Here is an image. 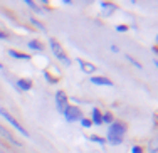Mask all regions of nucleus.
Masks as SVG:
<instances>
[{"mask_svg":"<svg viewBox=\"0 0 158 153\" xmlns=\"http://www.w3.org/2000/svg\"><path fill=\"white\" fill-rule=\"evenodd\" d=\"M126 130H128V126L123 121L111 123L109 128H108V141H109V145L116 147V145L123 143V136L126 135Z\"/></svg>","mask_w":158,"mask_h":153,"instance_id":"nucleus-1","label":"nucleus"},{"mask_svg":"<svg viewBox=\"0 0 158 153\" xmlns=\"http://www.w3.org/2000/svg\"><path fill=\"white\" fill-rule=\"evenodd\" d=\"M49 45H51V51H52V54L56 56L59 61H62L66 66H71V59L67 57L66 54H64V51H62V47H61V44L56 41V39H49Z\"/></svg>","mask_w":158,"mask_h":153,"instance_id":"nucleus-2","label":"nucleus"},{"mask_svg":"<svg viewBox=\"0 0 158 153\" xmlns=\"http://www.w3.org/2000/svg\"><path fill=\"white\" fill-rule=\"evenodd\" d=\"M62 115H64V118H66L67 123H74V121H77V120H81V109H79L77 106H67L62 111Z\"/></svg>","mask_w":158,"mask_h":153,"instance_id":"nucleus-3","label":"nucleus"},{"mask_svg":"<svg viewBox=\"0 0 158 153\" xmlns=\"http://www.w3.org/2000/svg\"><path fill=\"white\" fill-rule=\"evenodd\" d=\"M0 115H2V116H3V118H5V120H7V121H9L10 124H12V126H14V128H15V130H17V131H19V133H22V135H24V136H29V133H27V130H26V128H24V126H22V124H20L19 121H17V120H15V118H14V116H12V115H9V113H7V111H5V109H3V108H0Z\"/></svg>","mask_w":158,"mask_h":153,"instance_id":"nucleus-4","label":"nucleus"},{"mask_svg":"<svg viewBox=\"0 0 158 153\" xmlns=\"http://www.w3.org/2000/svg\"><path fill=\"white\" fill-rule=\"evenodd\" d=\"M56 104H57L59 113H62L64 109L67 108V96H66V92H62V91H57L56 92Z\"/></svg>","mask_w":158,"mask_h":153,"instance_id":"nucleus-5","label":"nucleus"},{"mask_svg":"<svg viewBox=\"0 0 158 153\" xmlns=\"http://www.w3.org/2000/svg\"><path fill=\"white\" fill-rule=\"evenodd\" d=\"M91 83L96 84V86H113V81H109L108 77H103V76L91 77Z\"/></svg>","mask_w":158,"mask_h":153,"instance_id":"nucleus-6","label":"nucleus"},{"mask_svg":"<svg viewBox=\"0 0 158 153\" xmlns=\"http://www.w3.org/2000/svg\"><path fill=\"white\" fill-rule=\"evenodd\" d=\"M91 123L93 124H103V115L98 108H93V115H91Z\"/></svg>","mask_w":158,"mask_h":153,"instance_id":"nucleus-7","label":"nucleus"},{"mask_svg":"<svg viewBox=\"0 0 158 153\" xmlns=\"http://www.w3.org/2000/svg\"><path fill=\"white\" fill-rule=\"evenodd\" d=\"M76 62L79 64V66H81V69L84 71L86 74H91V73H94V69H96V67L93 66V64H89V62H84L82 59H77Z\"/></svg>","mask_w":158,"mask_h":153,"instance_id":"nucleus-8","label":"nucleus"},{"mask_svg":"<svg viewBox=\"0 0 158 153\" xmlns=\"http://www.w3.org/2000/svg\"><path fill=\"white\" fill-rule=\"evenodd\" d=\"M17 88L22 91H30L32 89V81L30 79H19L17 81Z\"/></svg>","mask_w":158,"mask_h":153,"instance_id":"nucleus-9","label":"nucleus"},{"mask_svg":"<svg viewBox=\"0 0 158 153\" xmlns=\"http://www.w3.org/2000/svg\"><path fill=\"white\" fill-rule=\"evenodd\" d=\"M0 135H2V136H3V138H7V140H9V141H10V143H14V145H19V141H17V140H15V138H14V135H12V133H10V131H7V130H5V128H3V126H2V124H0Z\"/></svg>","mask_w":158,"mask_h":153,"instance_id":"nucleus-10","label":"nucleus"},{"mask_svg":"<svg viewBox=\"0 0 158 153\" xmlns=\"http://www.w3.org/2000/svg\"><path fill=\"white\" fill-rule=\"evenodd\" d=\"M101 9H103V14H105V15H111V14L116 10V5L108 3V2H101Z\"/></svg>","mask_w":158,"mask_h":153,"instance_id":"nucleus-11","label":"nucleus"},{"mask_svg":"<svg viewBox=\"0 0 158 153\" xmlns=\"http://www.w3.org/2000/svg\"><path fill=\"white\" fill-rule=\"evenodd\" d=\"M9 54L12 56V57H15V59H24V61H29V59H30V56H29V54H22V52L14 51V49H9Z\"/></svg>","mask_w":158,"mask_h":153,"instance_id":"nucleus-12","label":"nucleus"},{"mask_svg":"<svg viewBox=\"0 0 158 153\" xmlns=\"http://www.w3.org/2000/svg\"><path fill=\"white\" fill-rule=\"evenodd\" d=\"M29 47H30V49H35V51H39V52L44 51V47H42V44H41L39 41H29Z\"/></svg>","mask_w":158,"mask_h":153,"instance_id":"nucleus-13","label":"nucleus"},{"mask_svg":"<svg viewBox=\"0 0 158 153\" xmlns=\"http://www.w3.org/2000/svg\"><path fill=\"white\" fill-rule=\"evenodd\" d=\"M26 3H27V5H29V7H32V9H34V10H35V12H39V14H44V10H42V9H41V7H39V5H37V3H34V2H30V0H26Z\"/></svg>","mask_w":158,"mask_h":153,"instance_id":"nucleus-14","label":"nucleus"},{"mask_svg":"<svg viewBox=\"0 0 158 153\" xmlns=\"http://www.w3.org/2000/svg\"><path fill=\"white\" fill-rule=\"evenodd\" d=\"M30 22L34 24V26L37 27V29H41V30H45V26H44L42 22H39V20H35V17H32V19H30Z\"/></svg>","mask_w":158,"mask_h":153,"instance_id":"nucleus-15","label":"nucleus"},{"mask_svg":"<svg viewBox=\"0 0 158 153\" xmlns=\"http://www.w3.org/2000/svg\"><path fill=\"white\" fill-rule=\"evenodd\" d=\"M114 120H113V115H111V113H105V115H103V123H113Z\"/></svg>","mask_w":158,"mask_h":153,"instance_id":"nucleus-16","label":"nucleus"},{"mask_svg":"<svg viewBox=\"0 0 158 153\" xmlns=\"http://www.w3.org/2000/svg\"><path fill=\"white\" fill-rule=\"evenodd\" d=\"M81 124H82V128H91L93 126V123L89 118H81Z\"/></svg>","mask_w":158,"mask_h":153,"instance_id":"nucleus-17","label":"nucleus"},{"mask_svg":"<svg viewBox=\"0 0 158 153\" xmlns=\"http://www.w3.org/2000/svg\"><path fill=\"white\" fill-rule=\"evenodd\" d=\"M91 141H94V143H99V145H103V147L106 145V140H105V138H99V136H91Z\"/></svg>","mask_w":158,"mask_h":153,"instance_id":"nucleus-18","label":"nucleus"},{"mask_svg":"<svg viewBox=\"0 0 158 153\" xmlns=\"http://www.w3.org/2000/svg\"><path fill=\"white\" fill-rule=\"evenodd\" d=\"M44 77H45V79H47V81H49V83H52V84H54V83H57V79H56V77H52L51 74L47 73V71H44Z\"/></svg>","mask_w":158,"mask_h":153,"instance_id":"nucleus-19","label":"nucleus"},{"mask_svg":"<svg viewBox=\"0 0 158 153\" xmlns=\"http://www.w3.org/2000/svg\"><path fill=\"white\" fill-rule=\"evenodd\" d=\"M126 59H128V61H130L131 64H135V67H138V69H141V64H140L138 61H136V59H133L131 56H126Z\"/></svg>","mask_w":158,"mask_h":153,"instance_id":"nucleus-20","label":"nucleus"},{"mask_svg":"<svg viewBox=\"0 0 158 153\" xmlns=\"http://www.w3.org/2000/svg\"><path fill=\"white\" fill-rule=\"evenodd\" d=\"M128 29H130V27H128V26H123V24H121V26H116V30H118V32H126Z\"/></svg>","mask_w":158,"mask_h":153,"instance_id":"nucleus-21","label":"nucleus"},{"mask_svg":"<svg viewBox=\"0 0 158 153\" xmlns=\"http://www.w3.org/2000/svg\"><path fill=\"white\" fill-rule=\"evenodd\" d=\"M131 153H143V148L141 147H133L131 148Z\"/></svg>","mask_w":158,"mask_h":153,"instance_id":"nucleus-22","label":"nucleus"},{"mask_svg":"<svg viewBox=\"0 0 158 153\" xmlns=\"http://www.w3.org/2000/svg\"><path fill=\"white\" fill-rule=\"evenodd\" d=\"M7 37H9V35H7L5 32H2V30H0V39H2V41H5Z\"/></svg>","mask_w":158,"mask_h":153,"instance_id":"nucleus-23","label":"nucleus"}]
</instances>
